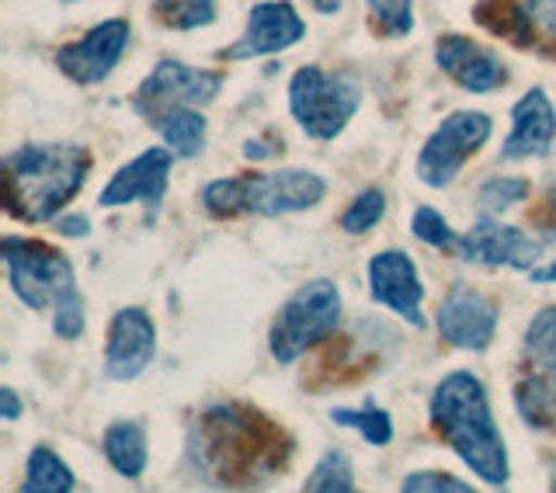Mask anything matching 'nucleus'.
Listing matches in <instances>:
<instances>
[{
  "mask_svg": "<svg viewBox=\"0 0 556 493\" xmlns=\"http://www.w3.org/2000/svg\"><path fill=\"white\" fill-rule=\"evenodd\" d=\"M529 278L535 281V286H549V281H556V261L546 264V268H532Z\"/></svg>",
  "mask_w": 556,
  "mask_h": 493,
  "instance_id": "36",
  "label": "nucleus"
},
{
  "mask_svg": "<svg viewBox=\"0 0 556 493\" xmlns=\"http://www.w3.org/2000/svg\"><path fill=\"white\" fill-rule=\"evenodd\" d=\"M56 230L63 237H87V219L84 216H66V219L56 223Z\"/></svg>",
  "mask_w": 556,
  "mask_h": 493,
  "instance_id": "35",
  "label": "nucleus"
},
{
  "mask_svg": "<svg viewBox=\"0 0 556 493\" xmlns=\"http://www.w3.org/2000/svg\"><path fill=\"white\" fill-rule=\"evenodd\" d=\"M188 459L213 486H257L292 459V438L248 403L208 407L188 438Z\"/></svg>",
  "mask_w": 556,
  "mask_h": 493,
  "instance_id": "1",
  "label": "nucleus"
},
{
  "mask_svg": "<svg viewBox=\"0 0 556 493\" xmlns=\"http://www.w3.org/2000/svg\"><path fill=\"white\" fill-rule=\"evenodd\" d=\"M404 490L407 493H469V486L456 477H448V472H410L404 480Z\"/></svg>",
  "mask_w": 556,
  "mask_h": 493,
  "instance_id": "33",
  "label": "nucleus"
},
{
  "mask_svg": "<svg viewBox=\"0 0 556 493\" xmlns=\"http://www.w3.org/2000/svg\"><path fill=\"white\" fill-rule=\"evenodd\" d=\"M410 233L417 240H425L428 246H439V251H456V243H459V237L448 230V223L442 219V213H439V208H431V205H421L414 213Z\"/></svg>",
  "mask_w": 556,
  "mask_h": 493,
  "instance_id": "31",
  "label": "nucleus"
},
{
  "mask_svg": "<svg viewBox=\"0 0 556 493\" xmlns=\"http://www.w3.org/2000/svg\"><path fill=\"white\" fill-rule=\"evenodd\" d=\"M456 254L469 264L483 268H518L532 271V264L543 254V243L521 233L518 226H501L494 219H480L473 230L463 233L456 243Z\"/></svg>",
  "mask_w": 556,
  "mask_h": 493,
  "instance_id": "12",
  "label": "nucleus"
},
{
  "mask_svg": "<svg viewBox=\"0 0 556 493\" xmlns=\"http://www.w3.org/2000/svg\"><path fill=\"white\" fill-rule=\"evenodd\" d=\"M126 46H129V22L126 17H112V22H101L98 28L84 31L80 39L66 42L56 52V66L74 84L91 87L101 84L118 66Z\"/></svg>",
  "mask_w": 556,
  "mask_h": 493,
  "instance_id": "10",
  "label": "nucleus"
},
{
  "mask_svg": "<svg viewBox=\"0 0 556 493\" xmlns=\"http://www.w3.org/2000/svg\"><path fill=\"white\" fill-rule=\"evenodd\" d=\"M303 490H309V493H352L355 480H352V463H348V455L338 448L327 452L324 459L313 466Z\"/></svg>",
  "mask_w": 556,
  "mask_h": 493,
  "instance_id": "26",
  "label": "nucleus"
},
{
  "mask_svg": "<svg viewBox=\"0 0 556 493\" xmlns=\"http://www.w3.org/2000/svg\"><path fill=\"white\" fill-rule=\"evenodd\" d=\"M324 178L313 170H275V174H243V213L286 216L313 208L324 199Z\"/></svg>",
  "mask_w": 556,
  "mask_h": 493,
  "instance_id": "11",
  "label": "nucleus"
},
{
  "mask_svg": "<svg viewBox=\"0 0 556 493\" xmlns=\"http://www.w3.org/2000/svg\"><path fill=\"white\" fill-rule=\"evenodd\" d=\"M17 414H22V400H17V393L11 390V385H4V390H0V417L17 420Z\"/></svg>",
  "mask_w": 556,
  "mask_h": 493,
  "instance_id": "34",
  "label": "nucleus"
},
{
  "mask_svg": "<svg viewBox=\"0 0 556 493\" xmlns=\"http://www.w3.org/2000/svg\"><path fill=\"white\" fill-rule=\"evenodd\" d=\"M94 156L77 143H28L4 156V208L22 223H46L84 188Z\"/></svg>",
  "mask_w": 556,
  "mask_h": 493,
  "instance_id": "3",
  "label": "nucleus"
},
{
  "mask_svg": "<svg viewBox=\"0 0 556 493\" xmlns=\"http://www.w3.org/2000/svg\"><path fill=\"white\" fill-rule=\"evenodd\" d=\"M156 132L164 136V143L191 161L205 150V115H199L195 109H181V112H170L167 118L156 122Z\"/></svg>",
  "mask_w": 556,
  "mask_h": 493,
  "instance_id": "22",
  "label": "nucleus"
},
{
  "mask_svg": "<svg viewBox=\"0 0 556 493\" xmlns=\"http://www.w3.org/2000/svg\"><path fill=\"white\" fill-rule=\"evenodd\" d=\"M104 459L122 480H139L147 469V431L136 420H115L104 431Z\"/></svg>",
  "mask_w": 556,
  "mask_h": 493,
  "instance_id": "21",
  "label": "nucleus"
},
{
  "mask_svg": "<svg viewBox=\"0 0 556 493\" xmlns=\"http://www.w3.org/2000/svg\"><path fill=\"white\" fill-rule=\"evenodd\" d=\"M553 490H556V472H553Z\"/></svg>",
  "mask_w": 556,
  "mask_h": 493,
  "instance_id": "39",
  "label": "nucleus"
},
{
  "mask_svg": "<svg viewBox=\"0 0 556 493\" xmlns=\"http://www.w3.org/2000/svg\"><path fill=\"white\" fill-rule=\"evenodd\" d=\"M431 428L483 483H508V448H504V438L491 417L483 382L473 372H448L434 385Z\"/></svg>",
  "mask_w": 556,
  "mask_h": 493,
  "instance_id": "2",
  "label": "nucleus"
},
{
  "mask_svg": "<svg viewBox=\"0 0 556 493\" xmlns=\"http://www.w3.org/2000/svg\"><path fill=\"white\" fill-rule=\"evenodd\" d=\"M511 122H515L511 136L504 139V147H501L504 161H529V156L549 153L556 139V112L543 87H532V91L515 104Z\"/></svg>",
  "mask_w": 556,
  "mask_h": 493,
  "instance_id": "19",
  "label": "nucleus"
},
{
  "mask_svg": "<svg viewBox=\"0 0 556 493\" xmlns=\"http://www.w3.org/2000/svg\"><path fill=\"white\" fill-rule=\"evenodd\" d=\"M369 4V28L382 39H396L414 28V8L410 0H365Z\"/></svg>",
  "mask_w": 556,
  "mask_h": 493,
  "instance_id": "28",
  "label": "nucleus"
},
{
  "mask_svg": "<svg viewBox=\"0 0 556 493\" xmlns=\"http://www.w3.org/2000/svg\"><path fill=\"white\" fill-rule=\"evenodd\" d=\"M223 87V74L216 69L185 66L178 60H161L153 66V74L136 87L132 109L143 115L150 126L181 109H202Z\"/></svg>",
  "mask_w": 556,
  "mask_h": 493,
  "instance_id": "7",
  "label": "nucleus"
},
{
  "mask_svg": "<svg viewBox=\"0 0 556 493\" xmlns=\"http://www.w3.org/2000/svg\"><path fill=\"white\" fill-rule=\"evenodd\" d=\"M491 129H494L491 118L483 112L448 115L442 126L431 132L421 156H417V178L428 188H448L459 178V170L469 156L480 153V147L491 139Z\"/></svg>",
  "mask_w": 556,
  "mask_h": 493,
  "instance_id": "9",
  "label": "nucleus"
},
{
  "mask_svg": "<svg viewBox=\"0 0 556 493\" xmlns=\"http://www.w3.org/2000/svg\"><path fill=\"white\" fill-rule=\"evenodd\" d=\"M313 8H317L320 14H334L341 8V0H313Z\"/></svg>",
  "mask_w": 556,
  "mask_h": 493,
  "instance_id": "37",
  "label": "nucleus"
},
{
  "mask_svg": "<svg viewBox=\"0 0 556 493\" xmlns=\"http://www.w3.org/2000/svg\"><path fill=\"white\" fill-rule=\"evenodd\" d=\"M529 199V181L526 178H491L477 195V205L483 216H497L504 208H511L515 202Z\"/></svg>",
  "mask_w": 556,
  "mask_h": 493,
  "instance_id": "30",
  "label": "nucleus"
},
{
  "mask_svg": "<svg viewBox=\"0 0 556 493\" xmlns=\"http://www.w3.org/2000/svg\"><path fill=\"white\" fill-rule=\"evenodd\" d=\"M306 35L303 17L295 14L286 0H261L248 14V31L240 35V42L226 49V60H257L268 52H282L295 46Z\"/></svg>",
  "mask_w": 556,
  "mask_h": 493,
  "instance_id": "14",
  "label": "nucleus"
},
{
  "mask_svg": "<svg viewBox=\"0 0 556 493\" xmlns=\"http://www.w3.org/2000/svg\"><path fill=\"white\" fill-rule=\"evenodd\" d=\"M74 486H77L74 472H70V466L60 459L56 452L46 448V445H39V448L31 452L25 483H22L25 493H66V490H74Z\"/></svg>",
  "mask_w": 556,
  "mask_h": 493,
  "instance_id": "23",
  "label": "nucleus"
},
{
  "mask_svg": "<svg viewBox=\"0 0 556 493\" xmlns=\"http://www.w3.org/2000/svg\"><path fill=\"white\" fill-rule=\"evenodd\" d=\"M156 351V333L147 309L126 306L112 316L109 341H104V376L115 382H129L147 372Z\"/></svg>",
  "mask_w": 556,
  "mask_h": 493,
  "instance_id": "13",
  "label": "nucleus"
},
{
  "mask_svg": "<svg viewBox=\"0 0 556 493\" xmlns=\"http://www.w3.org/2000/svg\"><path fill=\"white\" fill-rule=\"evenodd\" d=\"M362 104V84L344 74V69H320V66H303L295 69V77L289 84V109L295 126L306 136L334 139L344 132V126L352 122V115Z\"/></svg>",
  "mask_w": 556,
  "mask_h": 493,
  "instance_id": "4",
  "label": "nucleus"
},
{
  "mask_svg": "<svg viewBox=\"0 0 556 493\" xmlns=\"http://www.w3.org/2000/svg\"><path fill=\"white\" fill-rule=\"evenodd\" d=\"M153 22L170 31H191L216 22V0H153Z\"/></svg>",
  "mask_w": 556,
  "mask_h": 493,
  "instance_id": "24",
  "label": "nucleus"
},
{
  "mask_svg": "<svg viewBox=\"0 0 556 493\" xmlns=\"http://www.w3.org/2000/svg\"><path fill=\"white\" fill-rule=\"evenodd\" d=\"M341 324V292L334 281L313 278L295 289L271 324V358L289 365L309 351L313 344L327 341Z\"/></svg>",
  "mask_w": 556,
  "mask_h": 493,
  "instance_id": "5",
  "label": "nucleus"
},
{
  "mask_svg": "<svg viewBox=\"0 0 556 493\" xmlns=\"http://www.w3.org/2000/svg\"><path fill=\"white\" fill-rule=\"evenodd\" d=\"M63 4H74V0H63Z\"/></svg>",
  "mask_w": 556,
  "mask_h": 493,
  "instance_id": "40",
  "label": "nucleus"
},
{
  "mask_svg": "<svg viewBox=\"0 0 556 493\" xmlns=\"http://www.w3.org/2000/svg\"><path fill=\"white\" fill-rule=\"evenodd\" d=\"M243 156H248V161H261V156H268V150L257 147V143H248L243 147Z\"/></svg>",
  "mask_w": 556,
  "mask_h": 493,
  "instance_id": "38",
  "label": "nucleus"
},
{
  "mask_svg": "<svg viewBox=\"0 0 556 493\" xmlns=\"http://www.w3.org/2000/svg\"><path fill=\"white\" fill-rule=\"evenodd\" d=\"M434 60L445 74L456 80L463 91L486 94L508 80V69L494 56L491 49H483L480 42L466 39V35H442L434 42Z\"/></svg>",
  "mask_w": 556,
  "mask_h": 493,
  "instance_id": "18",
  "label": "nucleus"
},
{
  "mask_svg": "<svg viewBox=\"0 0 556 493\" xmlns=\"http://www.w3.org/2000/svg\"><path fill=\"white\" fill-rule=\"evenodd\" d=\"M11 275V289L28 309H56L66 295L77 292L70 261L42 240L4 237L0 243Z\"/></svg>",
  "mask_w": 556,
  "mask_h": 493,
  "instance_id": "6",
  "label": "nucleus"
},
{
  "mask_svg": "<svg viewBox=\"0 0 556 493\" xmlns=\"http://www.w3.org/2000/svg\"><path fill=\"white\" fill-rule=\"evenodd\" d=\"M369 289L376 303L400 313L410 327L425 330V286L404 251H382L369 261Z\"/></svg>",
  "mask_w": 556,
  "mask_h": 493,
  "instance_id": "16",
  "label": "nucleus"
},
{
  "mask_svg": "<svg viewBox=\"0 0 556 493\" xmlns=\"http://www.w3.org/2000/svg\"><path fill=\"white\" fill-rule=\"evenodd\" d=\"M526 351L535 362V368L556 372V306H546L532 316V324L526 330Z\"/></svg>",
  "mask_w": 556,
  "mask_h": 493,
  "instance_id": "25",
  "label": "nucleus"
},
{
  "mask_svg": "<svg viewBox=\"0 0 556 493\" xmlns=\"http://www.w3.org/2000/svg\"><path fill=\"white\" fill-rule=\"evenodd\" d=\"M170 164H174V150L170 147H153L147 153H139L136 161H129L115 178L104 185L101 191V205H129V202H147L150 216L161 208L167 199V181H170Z\"/></svg>",
  "mask_w": 556,
  "mask_h": 493,
  "instance_id": "15",
  "label": "nucleus"
},
{
  "mask_svg": "<svg viewBox=\"0 0 556 493\" xmlns=\"http://www.w3.org/2000/svg\"><path fill=\"white\" fill-rule=\"evenodd\" d=\"M382 213H387V195H382L379 188H369V191H362V195L344 208V216H341V230L344 233H369L372 226L382 219Z\"/></svg>",
  "mask_w": 556,
  "mask_h": 493,
  "instance_id": "29",
  "label": "nucleus"
},
{
  "mask_svg": "<svg viewBox=\"0 0 556 493\" xmlns=\"http://www.w3.org/2000/svg\"><path fill=\"white\" fill-rule=\"evenodd\" d=\"M330 420L341 428H355L369 445H387L393 438V425H390V414H382L379 407H362V410H348V407H338L330 410Z\"/></svg>",
  "mask_w": 556,
  "mask_h": 493,
  "instance_id": "27",
  "label": "nucleus"
},
{
  "mask_svg": "<svg viewBox=\"0 0 556 493\" xmlns=\"http://www.w3.org/2000/svg\"><path fill=\"white\" fill-rule=\"evenodd\" d=\"M473 22L515 49L556 63V0H480Z\"/></svg>",
  "mask_w": 556,
  "mask_h": 493,
  "instance_id": "8",
  "label": "nucleus"
},
{
  "mask_svg": "<svg viewBox=\"0 0 556 493\" xmlns=\"http://www.w3.org/2000/svg\"><path fill=\"white\" fill-rule=\"evenodd\" d=\"M442 338L459 351H483L491 347L497 330V306L477 289H456L439 309Z\"/></svg>",
  "mask_w": 556,
  "mask_h": 493,
  "instance_id": "17",
  "label": "nucleus"
},
{
  "mask_svg": "<svg viewBox=\"0 0 556 493\" xmlns=\"http://www.w3.org/2000/svg\"><path fill=\"white\" fill-rule=\"evenodd\" d=\"M52 330H56L63 341H77L84 333V299H80V292L66 295L63 303L52 309Z\"/></svg>",
  "mask_w": 556,
  "mask_h": 493,
  "instance_id": "32",
  "label": "nucleus"
},
{
  "mask_svg": "<svg viewBox=\"0 0 556 493\" xmlns=\"http://www.w3.org/2000/svg\"><path fill=\"white\" fill-rule=\"evenodd\" d=\"M515 407L526 417V425L539 431H556V372L535 368L521 376L515 385Z\"/></svg>",
  "mask_w": 556,
  "mask_h": 493,
  "instance_id": "20",
  "label": "nucleus"
}]
</instances>
